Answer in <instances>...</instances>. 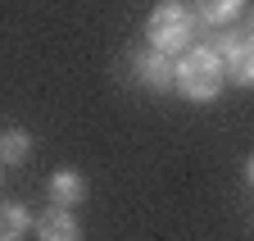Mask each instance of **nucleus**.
Instances as JSON below:
<instances>
[{"label": "nucleus", "mask_w": 254, "mask_h": 241, "mask_svg": "<svg viewBox=\"0 0 254 241\" xmlns=\"http://www.w3.org/2000/svg\"><path fill=\"white\" fill-rule=\"evenodd\" d=\"M173 86H177L186 100H195V105L213 100L222 86H227V73H222L218 50L213 46H190V50H182L177 69H173Z\"/></svg>", "instance_id": "nucleus-1"}, {"label": "nucleus", "mask_w": 254, "mask_h": 241, "mask_svg": "<svg viewBox=\"0 0 254 241\" xmlns=\"http://www.w3.org/2000/svg\"><path fill=\"white\" fill-rule=\"evenodd\" d=\"M218 59H222V73L236 86H250L254 82V46H250V27H232V32L218 37Z\"/></svg>", "instance_id": "nucleus-3"}, {"label": "nucleus", "mask_w": 254, "mask_h": 241, "mask_svg": "<svg viewBox=\"0 0 254 241\" xmlns=\"http://www.w3.org/2000/svg\"><path fill=\"white\" fill-rule=\"evenodd\" d=\"M173 69H177V59L164 55V50H150L136 59V78L150 86V91H173Z\"/></svg>", "instance_id": "nucleus-5"}, {"label": "nucleus", "mask_w": 254, "mask_h": 241, "mask_svg": "<svg viewBox=\"0 0 254 241\" xmlns=\"http://www.w3.org/2000/svg\"><path fill=\"white\" fill-rule=\"evenodd\" d=\"M32 228H37L41 241H82V228H77L68 205H50L41 214H32Z\"/></svg>", "instance_id": "nucleus-4"}, {"label": "nucleus", "mask_w": 254, "mask_h": 241, "mask_svg": "<svg viewBox=\"0 0 254 241\" xmlns=\"http://www.w3.org/2000/svg\"><path fill=\"white\" fill-rule=\"evenodd\" d=\"M32 228V209L23 200H0V241H23Z\"/></svg>", "instance_id": "nucleus-8"}, {"label": "nucleus", "mask_w": 254, "mask_h": 241, "mask_svg": "<svg viewBox=\"0 0 254 241\" xmlns=\"http://www.w3.org/2000/svg\"><path fill=\"white\" fill-rule=\"evenodd\" d=\"M241 9H245V0H190V14H195V23H204V27L232 23Z\"/></svg>", "instance_id": "nucleus-7"}, {"label": "nucleus", "mask_w": 254, "mask_h": 241, "mask_svg": "<svg viewBox=\"0 0 254 241\" xmlns=\"http://www.w3.org/2000/svg\"><path fill=\"white\" fill-rule=\"evenodd\" d=\"M32 155V137L23 128H5L0 132V164H23Z\"/></svg>", "instance_id": "nucleus-9"}, {"label": "nucleus", "mask_w": 254, "mask_h": 241, "mask_svg": "<svg viewBox=\"0 0 254 241\" xmlns=\"http://www.w3.org/2000/svg\"><path fill=\"white\" fill-rule=\"evenodd\" d=\"M195 32H200V23H195V14H190V5H182V0H159V5L150 9V18H145L150 50H164L173 59L195 46Z\"/></svg>", "instance_id": "nucleus-2"}, {"label": "nucleus", "mask_w": 254, "mask_h": 241, "mask_svg": "<svg viewBox=\"0 0 254 241\" xmlns=\"http://www.w3.org/2000/svg\"><path fill=\"white\" fill-rule=\"evenodd\" d=\"M46 191H50V205H68V209H73V205L86 196V177H82L77 168H59V173H50Z\"/></svg>", "instance_id": "nucleus-6"}]
</instances>
